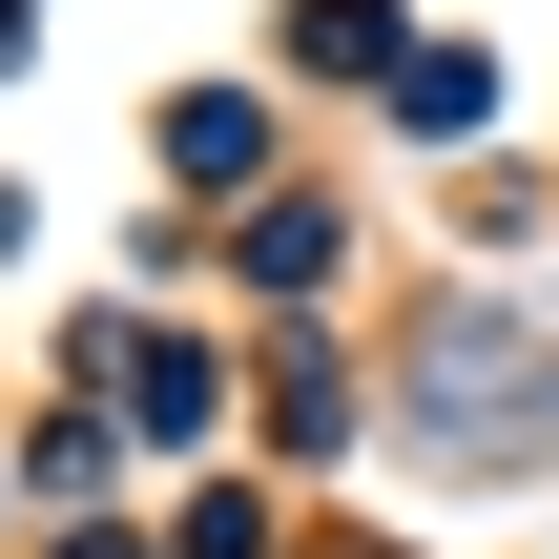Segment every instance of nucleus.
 I'll return each mask as SVG.
<instances>
[{
	"mask_svg": "<svg viewBox=\"0 0 559 559\" xmlns=\"http://www.w3.org/2000/svg\"><path fill=\"white\" fill-rule=\"evenodd\" d=\"M436 436H477V456H519V436H559V394L498 353V311H456L436 332Z\"/></svg>",
	"mask_w": 559,
	"mask_h": 559,
	"instance_id": "1",
	"label": "nucleus"
}]
</instances>
